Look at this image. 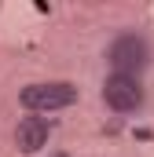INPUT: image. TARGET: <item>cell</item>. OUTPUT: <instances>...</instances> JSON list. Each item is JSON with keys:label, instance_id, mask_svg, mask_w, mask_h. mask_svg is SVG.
<instances>
[{"label": "cell", "instance_id": "obj_3", "mask_svg": "<svg viewBox=\"0 0 154 157\" xmlns=\"http://www.w3.org/2000/svg\"><path fill=\"white\" fill-rule=\"evenodd\" d=\"M103 102L114 110V113H136L143 106V88L136 77H121V73H110L103 80Z\"/></svg>", "mask_w": 154, "mask_h": 157}, {"label": "cell", "instance_id": "obj_2", "mask_svg": "<svg viewBox=\"0 0 154 157\" xmlns=\"http://www.w3.org/2000/svg\"><path fill=\"white\" fill-rule=\"evenodd\" d=\"M107 62H110L114 73L140 80V73H143L147 62H151V48H147V40L136 37V33H121V37L110 44V51H107Z\"/></svg>", "mask_w": 154, "mask_h": 157}, {"label": "cell", "instance_id": "obj_4", "mask_svg": "<svg viewBox=\"0 0 154 157\" xmlns=\"http://www.w3.org/2000/svg\"><path fill=\"white\" fill-rule=\"evenodd\" d=\"M48 135H51V124L44 117H22L18 128H15V143H18L22 154H37L40 146L48 143Z\"/></svg>", "mask_w": 154, "mask_h": 157}, {"label": "cell", "instance_id": "obj_5", "mask_svg": "<svg viewBox=\"0 0 154 157\" xmlns=\"http://www.w3.org/2000/svg\"><path fill=\"white\" fill-rule=\"evenodd\" d=\"M55 157H70V154H55Z\"/></svg>", "mask_w": 154, "mask_h": 157}, {"label": "cell", "instance_id": "obj_1", "mask_svg": "<svg viewBox=\"0 0 154 157\" xmlns=\"http://www.w3.org/2000/svg\"><path fill=\"white\" fill-rule=\"evenodd\" d=\"M22 106L33 113H51V110H66L77 102V88L70 80H40V84H26L22 88Z\"/></svg>", "mask_w": 154, "mask_h": 157}]
</instances>
